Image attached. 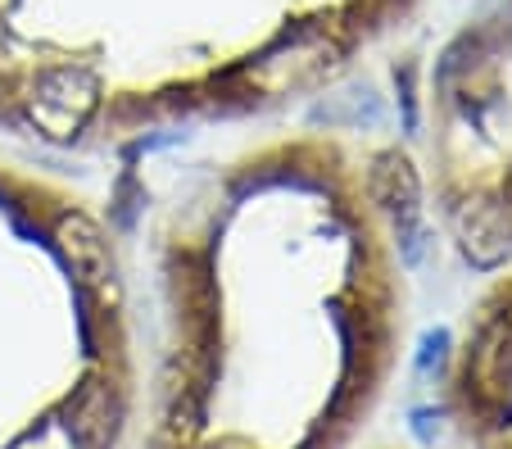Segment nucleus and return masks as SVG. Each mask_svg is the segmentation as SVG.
<instances>
[{"label":"nucleus","instance_id":"obj_1","mask_svg":"<svg viewBox=\"0 0 512 449\" xmlns=\"http://www.w3.org/2000/svg\"><path fill=\"white\" fill-rule=\"evenodd\" d=\"M349 41L340 37L336 23H300L290 28L277 46H268L259 59H245L236 69H227V78L245 91L250 100H272L286 96V91L313 87L318 78H327L340 64Z\"/></svg>","mask_w":512,"mask_h":449},{"label":"nucleus","instance_id":"obj_2","mask_svg":"<svg viewBox=\"0 0 512 449\" xmlns=\"http://www.w3.org/2000/svg\"><path fill=\"white\" fill-rule=\"evenodd\" d=\"M100 105V82L91 69L82 64H55V69H41L28 82V96H23V114L37 127L46 141H68L82 137V127L91 123Z\"/></svg>","mask_w":512,"mask_h":449},{"label":"nucleus","instance_id":"obj_3","mask_svg":"<svg viewBox=\"0 0 512 449\" xmlns=\"http://www.w3.org/2000/svg\"><path fill=\"white\" fill-rule=\"evenodd\" d=\"M463 395L476 413H512V309L485 318L463 359Z\"/></svg>","mask_w":512,"mask_h":449},{"label":"nucleus","instance_id":"obj_4","mask_svg":"<svg viewBox=\"0 0 512 449\" xmlns=\"http://www.w3.org/2000/svg\"><path fill=\"white\" fill-rule=\"evenodd\" d=\"M50 236H55V250L64 254V264L73 268L91 309H105V313L114 309L118 277H114V250H109L105 227L91 214H82V209H64L55 218V227H50Z\"/></svg>","mask_w":512,"mask_h":449},{"label":"nucleus","instance_id":"obj_5","mask_svg":"<svg viewBox=\"0 0 512 449\" xmlns=\"http://www.w3.org/2000/svg\"><path fill=\"white\" fill-rule=\"evenodd\" d=\"M127 418V400L109 372H96L64 400V427L73 449H109L123 431Z\"/></svg>","mask_w":512,"mask_h":449},{"label":"nucleus","instance_id":"obj_6","mask_svg":"<svg viewBox=\"0 0 512 449\" xmlns=\"http://www.w3.org/2000/svg\"><path fill=\"white\" fill-rule=\"evenodd\" d=\"M454 232L476 268H494L512 250V205L503 196L476 191L454 209Z\"/></svg>","mask_w":512,"mask_h":449},{"label":"nucleus","instance_id":"obj_7","mask_svg":"<svg viewBox=\"0 0 512 449\" xmlns=\"http://www.w3.org/2000/svg\"><path fill=\"white\" fill-rule=\"evenodd\" d=\"M368 196L372 205H381L386 214H417V200H422V182H417V168L408 164L399 150H381L368 168Z\"/></svg>","mask_w":512,"mask_h":449},{"label":"nucleus","instance_id":"obj_8","mask_svg":"<svg viewBox=\"0 0 512 449\" xmlns=\"http://www.w3.org/2000/svg\"><path fill=\"white\" fill-rule=\"evenodd\" d=\"M386 118L377 91H345V96H327L309 109V123L318 127H377Z\"/></svg>","mask_w":512,"mask_h":449},{"label":"nucleus","instance_id":"obj_9","mask_svg":"<svg viewBox=\"0 0 512 449\" xmlns=\"http://www.w3.org/2000/svg\"><path fill=\"white\" fill-rule=\"evenodd\" d=\"M395 241H399V259L408 268H417L426 259V227H422V209L417 214H399L395 218Z\"/></svg>","mask_w":512,"mask_h":449},{"label":"nucleus","instance_id":"obj_10","mask_svg":"<svg viewBox=\"0 0 512 449\" xmlns=\"http://www.w3.org/2000/svg\"><path fill=\"white\" fill-rule=\"evenodd\" d=\"M141 205H145V186L136 182L132 173H123L118 177V186H114V223L127 232V227L136 223V209Z\"/></svg>","mask_w":512,"mask_h":449},{"label":"nucleus","instance_id":"obj_11","mask_svg":"<svg viewBox=\"0 0 512 449\" xmlns=\"http://www.w3.org/2000/svg\"><path fill=\"white\" fill-rule=\"evenodd\" d=\"M445 350H449V332H445V327H435V332H426V336H422V345H417V372L440 368Z\"/></svg>","mask_w":512,"mask_h":449},{"label":"nucleus","instance_id":"obj_12","mask_svg":"<svg viewBox=\"0 0 512 449\" xmlns=\"http://www.w3.org/2000/svg\"><path fill=\"white\" fill-rule=\"evenodd\" d=\"M395 82H399V100H404V127L413 132L417 127V96H413V64L395 69Z\"/></svg>","mask_w":512,"mask_h":449},{"label":"nucleus","instance_id":"obj_13","mask_svg":"<svg viewBox=\"0 0 512 449\" xmlns=\"http://www.w3.org/2000/svg\"><path fill=\"white\" fill-rule=\"evenodd\" d=\"M413 436L422 440V445H435V436H440V418H435L431 409H417L413 413Z\"/></svg>","mask_w":512,"mask_h":449},{"label":"nucleus","instance_id":"obj_14","mask_svg":"<svg viewBox=\"0 0 512 449\" xmlns=\"http://www.w3.org/2000/svg\"><path fill=\"white\" fill-rule=\"evenodd\" d=\"M204 449H250L245 440H236V436H227V440H213V445H204Z\"/></svg>","mask_w":512,"mask_h":449}]
</instances>
